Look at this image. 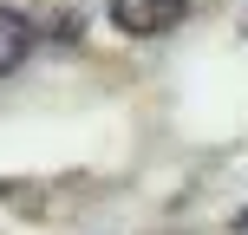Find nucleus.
I'll use <instances>...</instances> for the list:
<instances>
[{
  "instance_id": "1",
  "label": "nucleus",
  "mask_w": 248,
  "mask_h": 235,
  "mask_svg": "<svg viewBox=\"0 0 248 235\" xmlns=\"http://www.w3.org/2000/svg\"><path fill=\"white\" fill-rule=\"evenodd\" d=\"M189 13V0H111V26L131 39H157Z\"/></svg>"
},
{
  "instance_id": "2",
  "label": "nucleus",
  "mask_w": 248,
  "mask_h": 235,
  "mask_svg": "<svg viewBox=\"0 0 248 235\" xmlns=\"http://www.w3.org/2000/svg\"><path fill=\"white\" fill-rule=\"evenodd\" d=\"M26 52H33V20H26V13H13V7H0V78L20 72Z\"/></svg>"
},
{
  "instance_id": "3",
  "label": "nucleus",
  "mask_w": 248,
  "mask_h": 235,
  "mask_svg": "<svg viewBox=\"0 0 248 235\" xmlns=\"http://www.w3.org/2000/svg\"><path fill=\"white\" fill-rule=\"evenodd\" d=\"M235 229H242V235H248V209H242V216H235Z\"/></svg>"
}]
</instances>
